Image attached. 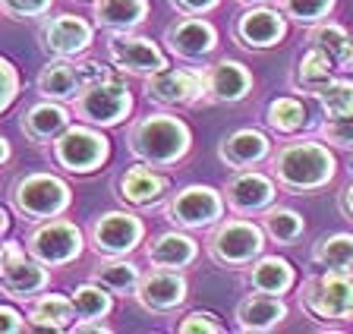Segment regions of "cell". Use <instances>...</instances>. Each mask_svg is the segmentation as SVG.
<instances>
[{
  "instance_id": "1",
  "label": "cell",
  "mask_w": 353,
  "mask_h": 334,
  "mask_svg": "<svg viewBox=\"0 0 353 334\" xmlns=\"http://www.w3.org/2000/svg\"><path fill=\"white\" fill-rule=\"evenodd\" d=\"M338 174V161L331 155L328 142L316 139H296L284 142L278 152L272 155V177L278 180V186L284 193H316L334 180Z\"/></svg>"
},
{
  "instance_id": "2",
  "label": "cell",
  "mask_w": 353,
  "mask_h": 334,
  "mask_svg": "<svg viewBox=\"0 0 353 334\" xmlns=\"http://www.w3.org/2000/svg\"><path fill=\"white\" fill-rule=\"evenodd\" d=\"M130 155L148 167H174L190 155L192 133L174 114H148L130 127Z\"/></svg>"
},
{
  "instance_id": "3",
  "label": "cell",
  "mask_w": 353,
  "mask_h": 334,
  "mask_svg": "<svg viewBox=\"0 0 353 334\" xmlns=\"http://www.w3.org/2000/svg\"><path fill=\"white\" fill-rule=\"evenodd\" d=\"M300 306L309 319L328 325H350L353 322V271H331L322 268L309 275L300 287Z\"/></svg>"
},
{
  "instance_id": "4",
  "label": "cell",
  "mask_w": 353,
  "mask_h": 334,
  "mask_svg": "<svg viewBox=\"0 0 353 334\" xmlns=\"http://www.w3.org/2000/svg\"><path fill=\"white\" fill-rule=\"evenodd\" d=\"M265 240L268 237H265L262 224L250 221L243 215L221 218L205 243V253L208 259L224 268H250L265 253Z\"/></svg>"
},
{
  "instance_id": "5",
  "label": "cell",
  "mask_w": 353,
  "mask_h": 334,
  "mask_svg": "<svg viewBox=\"0 0 353 334\" xmlns=\"http://www.w3.org/2000/svg\"><path fill=\"white\" fill-rule=\"evenodd\" d=\"M130 114H132L130 85L123 79H117V76L92 82L88 89H82L73 98V117L79 123H88V127H98V129L120 127Z\"/></svg>"
},
{
  "instance_id": "6",
  "label": "cell",
  "mask_w": 353,
  "mask_h": 334,
  "mask_svg": "<svg viewBox=\"0 0 353 334\" xmlns=\"http://www.w3.org/2000/svg\"><path fill=\"white\" fill-rule=\"evenodd\" d=\"M10 202H13L16 215L38 224L63 215L66 208L73 205V193H70L66 180H60L57 174H26L13 183Z\"/></svg>"
},
{
  "instance_id": "7",
  "label": "cell",
  "mask_w": 353,
  "mask_h": 334,
  "mask_svg": "<svg viewBox=\"0 0 353 334\" xmlns=\"http://www.w3.org/2000/svg\"><path fill=\"white\" fill-rule=\"evenodd\" d=\"M51 152L57 167H63L66 174H76V177H85V174H95L108 164L110 142L98 127H88V123H76L73 127L70 123L51 142Z\"/></svg>"
},
{
  "instance_id": "8",
  "label": "cell",
  "mask_w": 353,
  "mask_h": 334,
  "mask_svg": "<svg viewBox=\"0 0 353 334\" xmlns=\"http://www.w3.org/2000/svg\"><path fill=\"white\" fill-rule=\"evenodd\" d=\"M85 249V237L76 227L73 221L66 218H48V221H38L35 231L26 237V253L32 259H38L48 268H60L76 262Z\"/></svg>"
},
{
  "instance_id": "9",
  "label": "cell",
  "mask_w": 353,
  "mask_h": 334,
  "mask_svg": "<svg viewBox=\"0 0 353 334\" xmlns=\"http://www.w3.org/2000/svg\"><path fill=\"white\" fill-rule=\"evenodd\" d=\"M164 218L180 231H205L224 218V193L205 183H190L176 189L164 205Z\"/></svg>"
},
{
  "instance_id": "10",
  "label": "cell",
  "mask_w": 353,
  "mask_h": 334,
  "mask_svg": "<svg viewBox=\"0 0 353 334\" xmlns=\"http://www.w3.org/2000/svg\"><path fill=\"white\" fill-rule=\"evenodd\" d=\"M114 67H101L98 60H66V57H57L51 60L48 67L38 73V92L51 101H73L82 89H88L92 82H101Z\"/></svg>"
},
{
  "instance_id": "11",
  "label": "cell",
  "mask_w": 353,
  "mask_h": 334,
  "mask_svg": "<svg viewBox=\"0 0 353 334\" xmlns=\"http://www.w3.org/2000/svg\"><path fill=\"white\" fill-rule=\"evenodd\" d=\"M51 287V271L38 259H26V246L19 243H3V265H0V290L13 300H26L44 293Z\"/></svg>"
},
{
  "instance_id": "12",
  "label": "cell",
  "mask_w": 353,
  "mask_h": 334,
  "mask_svg": "<svg viewBox=\"0 0 353 334\" xmlns=\"http://www.w3.org/2000/svg\"><path fill=\"white\" fill-rule=\"evenodd\" d=\"M145 98L161 107H192L205 101V73L190 67H164L145 76Z\"/></svg>"
},
{
  "instance_id": "13",
  "label": "cell",
  "mask_w": 353,
  "mask_h": 334,
  "mask_svg": "<svg viewBox=\"0 0 353 334\" xmlns=\"http://www.w3.org/2000/svg\"><path fill=\"white\" fill-rule=\"evenodd\" d=\"M142 237H145V224H142V218L132 215V211H104L88 227L92 249L98 255H104V259L130 255L132 249H139Z\"/></svg>"
},
{
  "instance_id": "14",
  "label": "cell",
  "mask_w": 353,
  "mask_h": 334,
  "mask_svg": "<svg viewBox=\"0 0 353 334\" xmlns=\"http://www.w3.org/2000/svg\"><path fill=\"white\" fill-rule=\"evenodd\" d=\"M108 60H110V67L114 70L130 73V76H139V79H145V76L170 67L168 54L154 45L152 38L130 35V32H114V38L108 41Z\"/></svg>"
},
{
  "instance_id": "15",
  "label": "cell",
  "mask_w": 353,
  "mask_h": 334,
  "mask_svg": "<svg viewBox=\"0 0 353 334\" xmlns=\"http://www.w3.org/2000/svg\"><path fill=\"white\" fill-rule=\"evenodd\" d=\"M278 180L272 174H262V171H236L234 177L228 180L224 186V205L234 211V215H262L268 208L274 205L278 199Z\"/></svg>"
},
{
  "instance_id": "16",
  "label": "cell",
  "mask_w": 353,
  "mask_h": 334,
  "mask_svg": "<svg viewBox=\"0 0 353 334\" xmlns=\"http://www.w3.org/2000/svg\"><path fill=\"white\" fill-rule=\"evenodd\" d=\"M136 303L152 315H170L190 297V284H186L183 271H170V268H152L139 278L136 287Z\"/></svg>"
},
{
  "instance_id": "17",
  "label": "cell",
  "mask_w": 353,
  "mask_h": 334,
  "mask_svg": "<svg viewBox=\"0 0 353 334\" xmlns=\"http://www.w3.org/2000/svg\"><path fill=\"white\" fill-rule=\"evenodd\" d=\"M287 35V16L272 7H246L236 16L234 38L250 51H268L278 48Z\"/></svg>"
},
{
  "instance_id": "18",
  "label": "cell",
  "mask_w": 353,
  "mask_h": 334,
  "mask_svg": "<svg viewBox=\"0 0 353 334\" xmlns=\"http://www.w3.org/2000/svg\"><path fill=\"white\" fill-rule=\"evenodd\" d=\"M41 38H44V51H51L54 57L76 60L92 48V41H95V25L88 23V19H82V16L63 13V16H54V19L44 23Z\"/></svg>"
},
{
  "instance_id": "19",
  "label": "cell",
  "mask_w": 353,
  "mask_h": 334,
  "mask_svg": "<svg viewBox=\"0 0 353 334\" xmlns=\"http://www.w3.org/2000/svg\"><path fill=\"white\" fill-rule=\"evenodd\" d=\"M164 45L180 60H205L218 48V29L202 16H183L164 32Z\"/></svg>"
},
{
  "instance_id": "20",
  "label": "cell",
  "mask_w": 353,
  "mask_h": 334,
  "mask_svg": "<svg viewBox=\"0 0 353 334\" xmlns=\"http://www.w3.org/2000/svg\"><path fill=\"white\" fill-rule=\"evenodd\" d=\"M205 73V101L214 104H236L243 98H250L252 92V73L243 67L240 60L221 57L212 67L202 70Z\"/></svg>"
},
{
  "instance_id": "21",
  "label": "cell",
  "mask_w": 353,
  "mask_h": 334,
  "mask_svg": "<svg viewBox=\"0 0 353 334\" xmlns=\"http://www.w3.org/2000/svg\"><path fill=\"white\" fill-rule=\"evenodd\" d=\"M218 158L228 164L230 171H250V167L272 158V139L262 129H252V127L234 129L218 145Z\"/></svg>"
},
{
  "instance_id": "22",
  "label": "cell",
  "mask_w": 353,
  "mask_h": 334,
  "mask_svg": "<svg viewBox=\"0 0 353 334\" xmlns=\"http://www.w3.org/2000/svg\"><path fill=\"white\" fill-rule=\"evenodd\" d=\"M236 328L246 334H268L287 319V303L284 297H268V293H256L252 290L246 300L236 303Z\"/></svg>"
},
{
  "instance_id": "23",
  "label": "cell",
  "mask_w": 353,
  "mask_h": 334,
  "mask_svg": "<svg viewBox=\"0 0 353 334\" xmlns=\"http://www.w3.org/2000/svg\"><path fill=\"white\" fill-rule=\"evenodd\" d=\"M117 189H120V199H123L126 205L152 208L168 196L170 180L164 177V174H158L154 167H148V164H136V167L120 174Z\"/></svg>"
},
{
  "instance_id": "24",
  "label": "cell",
  "mask_w": 353,
  "mask_h": 334,
  "mask_svg": "<svg viewBox=\"0 0 353 334\" xmlns=\"http://www.w3.org/2000/svg\"><path fill=\"white\" fill-rule=\"evenodd\" d=\"M145 259L152 262V268L183 271V268H190L199 259V243L190 233L180 231V227L176 231H164L145 246Z\"/></svg>"
},
{
  "instance_id": "25",
  "label": "cell",
  "mask_w": 353,
  "mask_h": 334,
  "mask_svg": "<svg viewBox=\"0 0 353 334\" xmlns=\"http://www.w3.org/2000/svg\"><path fill=\"white\" fill-rule=\"evenodd\" d=\"M26 322L35 331H70L76 322L73 300L63 297V293H38L29 300Z\"/></svg>"
},
{
  "instance_id": "26",
  "label": "cell",
  "mask_w": 353,
  "mask_h": 334,
  "mask_svg": "<svg viewBox=\"0 0 353 334\" xmlns=\"http://www.w3.org/2000/svg\"><path fill=\"white\" fill-rule=\"evenodd\" d=\"M250 287L256 293H268V297H284L296 287V268L281 255H259L250 265Z\"/></svg>"
},
{
  "instance_id": "27",
  "label": "cell",
  "mask_w": 353,
  "mask_h": 334,
  "mask_svg": "<svg viewBox=\"0 0 353 334\" xmlns=\"http://www.w3.org/2000/svg\"><path fill=\"white\" fill-rule=\"evenodd\" d=\"M70 120L73 117L63 107V101H51L48 98V101L29 107V114L22 117V133L29 136L32 142H38V145H48V142H54L70 127Z\"/></svg>"
},
{
  "instance_id": "28",
  "label": "cell",
  "mask_w": 353,
  "mask_h": 334,
  "mask_svg": "<svg viewBox=\"0 0 353 334\" xmlns=\"http://www.w3.org/2000/svg\"><path fill=\"white\" fill-rule=\"evenodd\" d=\"M148 0H95V25L108 32H132L145 23Z\"/></svg>"
},
{
  "instance_id": "29",
  "label": "cell",
  "mask_w": 353,
  "mask_h": 334,
  "mask_svg": "<svg viewBox=\"0 0 353 334\" xmlns=\"http://www.w3.org/2000/svg\"><path fill=\"white\" fill-rule=\"evenodd\" d=\"M334 63H331L328 54H322L319 48L309 45V51L300 57V63L294 67V73H290V85H294L296 92H306V95H316L319 89H322L325 82L334 79Z\"/></svg>"
},
{
  "instance_id": "30",
  "label": "cell",
  "mask_w": 353,
  "mask_h": 334,
  "mask_svg": "<svg viewBox=\"0 0 353 334\" xmlns=\"http://www.w3.org/2000/svg\"><path fill=\"white\" fill-rule=\"evenodd\" d=\"M139 278H142V271L132 265V262H126V255H114V259L101 262V265L92 271L88 281L101 284L114 297H132L136 287H139Z\"/></svg>"
},
{
  "instance_id": "31",
  "label": "cell",
  "mask_w": 353,
  "mask_h": 334,
  "mask_svg": "<svg viewBox=\"0 0 353 334\" xmlns=\"http://www.w3.org/2000/svg\"><path fill=\"white\" fill-rule=\"evenodd\" d=\"M265 123L272 129L274 136H296L306 129L309 123V114L303 107L300 98H290V95H281L268 104V111H265Z\"/></svg>"
},
{
  "instance_id": "32",
  "label": "cell",
  "mask_w": 353,
  "mask_h": 334,
  "mask_svg": "<svg viewBox=\"0 0 353 334\" xmlns=\"http://www.w3.org/2000/svg\"><path fill=\"white\" fill-rule=\"evenodd\" d=\"M70 300H73V309H76V322H101L114 312V293L95 281L79 284L70 293Z\"/></svg>"
},
{
  "instance_id": "33",
  "label": "cell",
  "mask_w": 353,
  "mask_h": 334,
  "mask_svg": "<svg viewBox=\"0 0 353 334\" xmlns=\"http://www.w3.org/2000/svg\"><path fill=\"white\" fill-rule=\"evenodd\" d=\"M309 45L319 48L322 54H328L331 63H334L338 70H347L353 38L347 35L344 25H338V23H316L312 29H309Z\"/></svg>"
},
{
  "instance_id": "34",
  "label": "cell",
  "mask_w": 353,
  "mask_h": 334,
  "mask_svg": "<svg viewBox=\"0 0 353 334\" xmlns=\"http://www.w3.org/2000/svg\"><path fill=\"white\" fill-rule=\"evenodd\" d=\"M312 265L331 271H353V233H328L312 246Z\"/></svg>"
},
{
  "instance_id": "35",
  "label": "cell",
  "mask_w": 353,
  "mask_h": 334,
  "mask_svg": "<svg viewBox=\"0 0 353 334\" xmlns=\"http://www.w3.org/2000/svg\"><path fill=\"white\" fill-rule=\"evenodd\" d=\"M262 231L272 243L294 246L296 240L303 237V231H306V221H303V215L294 211V208H274L272 205L268 211H262Z\"/></svg>"
},
{
  "instance_id": "36",
  "label": "cell",
  "mask_w": 353,
  "mask_h": 334,
  "mask_svg": "<svg viewBox=\"0 0 353 334\" xmlns=\"http://www.w3.org/2000/svg\"><path fill=\"white\" fill-rule=\"evenodd\" d=\"M312 98L319 101L325 117H347V114H353V79H338L334 76Z\"/></svg>"
},
{
  "instance_id": "37",
  "label": "cell",
  "mask_w": 353,
  "mask_h": 334,
  "mask_svg": "<svg viewBox=\"0 0 353 334\" xmlns=\"http://www.w3.org/2000/svg\"><path fill=\"white\" fill-rule=\"evenodd\" d=\"M338 0H281V13L300 25L325 23Z\"/></svg>"
},
{
  "instance_id": "38",
  "label": "cell",
  "mask_w": 353,
  "mask_h": 334,
  "mask_svg": "<svg viewBox=\"0 0 353 334\" xmlns=\"http://www.w3.org/2000/svg\"><path fill=\"white\" fill-rule=\"evenodd\" d=\"M319 139L334 149H353V114L347 117H325L319 123Z\"/></svg>"
},
{
  "instance_id": "39",
  "label": "cell",
  "mask_w": 353,
  "mask_h": 334,
  "mask_svg": "<svg viewBox=\"0 0 353 334\" xmlns=\"http://www.w3.org/2000/svg\"><path fill=\"white\" fill-rule=\"evenodd\" d=\"M180 334H224V325L218 322V315L212 312H190L180 325H176Z\"/></svg>"
},
{
  "instance_id": "40",
  "label": "cell",
  "mask_w": 353,
  "mask_h": 334,
  "mask_svg": "<svg viewBox=\"0 0 353 334\" xmlns=\"http://www.w3.org/2000/svg\"><path fill=\"white\" fill-rule=\"evenodd\" d=\"M51 3L54 0H0V10L13 19H26V16H44Z\"/></svg>"
},
{
  "instance_id": "41",
  "label": "cell",
  "mask_w": 353,
  "mask_h": 334,
  "mask_svg": "<svg viewBox=\"0 0 353 334\" xmlns=\"http://www.w3.org/2000/svg\"><path fill=\"white\" fill-rule=\"evenodd\" d=\"M16 89H19L16 70L10 67L3 57H0V111H3V107H10V101L16 98Z\"/></svg>"
},
{
  "instance_id": "42",
  "label": "cell",
  "mask_w": 353,
  "mask_h": 334,
  "mask_svg": "<svg viewBox=\"0 0 353 334\" xmlns=\"http://www.w3.org/2000/svg\"><path fill=\"white\" fill-rule=\"evenodd\" d=\"M19 331H29L26 315L19 309H13V306H0V334H19Z\"/></svg>"
},
{
  "instance_id": "43",
  "label": "cell",
  "mask_w": 353,
  "mask_h": 334,
  "mask_svg": "<svg viewBox=\"0 0 353 334\" xmlns=\"http://www.w3.org/2000/svg\"><path fill=\"white\" fill-rule=\"evenodd\" d=\"M170 3H174L183 16H205L218 7L221 0H170Z\"/></svg>"
},
{
  "instance_id": "44",
  "label": "cell",
  "mask_w": 353,
  "mask_h": 334,
  "mask_svg": "<svg viewBox=\"0 0 353 334\" xmlns=\"http://www.w3.org/2000/svg\"><path fill=\"white\" fill-rule=\"evenodd\" d=\"M70 331H76V334H108L110 328L104 325V322H73Z\"/></svg>"
},
{
  "instance_id": "45",
  "label": "cell",
  "mask_w": 353,
  "mask_h": 334,
  "mask_svg": "<svg viewBox=\"0 0 353 334\" xmlns=\"http://www.w3.org/2000/svg\"><path fill=\"white\" fill-rule=\"evenodd\" d=\"M338 205H341V215H344L347 221H353V183L344 186V193H341Z\"/></svg>"
},
{
  "instance_id": "46",
  "label": "cell",
  "mask_w": 353,
  "mask_h": 334,
  "mask_svg": "<svg viewBox=\"0 0 353 334\" xmlns=\"http://www.w3.org/2000/svg\"><path fill=\"white\" fill-rule=\"evenodd\" d=\"M10 155H13V152H10V142L3 139V136H0V164H7V161H10Z\"/></svg>"
},
{
  "instance_id": "47",
  "label": "cell",
  "mask_w": 353,
  "mask_h": 334,
  "mask_svg": "<svg viewBox=\"0 0 353 334\" xmlns=\"http://www.w3.org/2000/svg\"><path fill=\"white\" fill-rule=\"evenodd\" d=\"M10 231V221H7V211H3V208H0V237H3V233Z\"/></svg>"
},
{
  "instance_id": "48",
  "label": "cell",
  "mask_w": 353,
  "mask_h": 334,
  "mask_svg": "<svg viewBox=\"0 0 353 334\" xmlns=\"http://www.w3.org/2000/svg\"><path fill=\"white\" fill-rule=\"evenodd\" d=\"M243 7H262V3H272V0H236Z\"/></svg>"
},
{
  "instance_id": "49",
  "label": "cell",
  "mask_w": 353,
  "mask_h": 334,
  "mask_svg": "<svg viewBox=\"0 0 353 334\" xmlns=\"http://www.w3.org/2000/svg\"><path fill=\"white\" fill-rule=\"evenodd\" d=\"M0 265H3V243H0Z\"/></svg>"
}]
</instances>
